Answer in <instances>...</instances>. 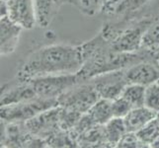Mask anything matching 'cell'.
<instances>
[{"label": "cell", "mask_w": 159, "mask_h": 148, "mask_svg": "<svg viewBox=\"0 0 159 148\" xmlns=\"http://www.w3.org/2000/svg\"><path fill=\"white\" fill-rule=\"evenodd\" d=\"M81 66L80 45L52 43L27 54L19 64L15 79L28 81L42 76L77 73Z\"/></svg>", "instance_id": "6da1fadb"}, {"label": "cell", "mask_w": 159, "mask_h": 148, "mask_svg": "<svg viewBox=\"0 0 159 148\" xmlns=\"http://www.w3.org/2000/svg\"><path fill=\"white\" fill-rule=\"evenodd\" d=\"M80 49L82 66L77 74L83 82L108 72L124 70L141 60L157 58L154 53L144 49L134 53L118 52L100 32L91 40L80 43Z\"/></svg>", "instance_id": "7a4b0ae2"}, {"label": "cell", "mask_w": 159, "mask_h": 148, "mask_svg": "<svg viewBox=\"0 0 159 148\" xmlns=\"http://www.w3.org/2000/svg\"><path fill=\"white\" fill-rule=\"evenodd\" d=\"M57 106V99L43 98H35L12 105L1 106V120L5 123L27 122L38 114Z\"/></svg>", "instance_id": "3957f363"}, {"label": "cell", "mask_w": 159, "mask_h": 148, "mask_svg": "<svg viewBox=\"0 0 159 148\" xmlns=\"http://www.w3.org/2000/svg\"><path fill=\"white\" fill-rule=\"evenodd\" d=\"M99 99L94 84L91 81H84L63 93L57 100L58 106L83 114L88 113Z\"/></svg>", "instance_id": "277c9868"}, {"label": "cell", "mask_w": 159, "mask_h": 148, "mask_svg": "<svg viewBox=\"0 0 159 148\" xmlns=\"http://www.w3.org/2000/svg\"><path fill=\"white\" fill-rule=\"evenodd\" d=\"M30 81L36 96L43 99H58L73 86L83 82L77 73L42 76Z\"/></svg>", "instance_id": "5b68a950"}, {"label": "cell", "mask_w": 159, "mask_h": 148, "mask_svg": "<svg viewBox=\"0 0 159 148\" xmlns=\"http://www.w3.org/2000/svg\"><path fill=\"white\" fill-rule=\"evenodd\" d=\"M89 81L94 84L100 98L107 99L110 101L122 96L124 89L129 84L125 79L124 70L108 72L97 76Z\"/></svg>", "instance_id": "8992f818"}, {"label": "cell", "mask_w": 159, "mask_h": 148, "mask_svg": "<svg viewBox=\"0 0 159 148\" xmlns=\"http://www.w3.org/2000/svg\"><path fill=\"white\" fill-rule=\"evenodd\" d=\"M7 17L23 30H32L38 25L35 0H8Z\"/></svg>", "instance_id": "52a82bcc"}, {"label": "cell", "mask_w": 159, "mask_h": 148, "mask_svg": "<svg viewBox=\"0 0 159 148\" xmlns=\"http://www.w3.org/2000/svg\"><path fill=\"white\" fill-rule=\"evenodd\" d=\"M125 79L129 83L148 86L159 80V62L157 58L141 60L124 69Z\"/></svg>", "instance_id": "ba28073f"}, {"label": "cell", "mask_w": 159, "mask_h": 148, "mask_svg": "<svg viewBox=\"0 0 159 148\" xmlns=\"http://www.w3.org/2000/svg\"><path fill=\"white\" fill-rule=\"evenodd\" d=\"M38 98L33 88L31 81L14 80L5 84L1 88V106L12 105V104L24 102Z\"/></svg>", "instance_id": "9c48e42d"}, {"label": "cell", "mask_w": 159, "mask_h": 148, "mask_svg": "<svg viewBox=\"0 0 159 148\" xmlns=\"http://www.w3.org/2000/svg\"><path fill=\"white\" fill-rule=\"evenodd\" d=\"M22 29L8 17L0 20V53L1 56L12 54L19 45Z\"/></svg>", "instance_id": "30bf717a"}, {"label": "cell", "mask_w": 159, "mask_h": 148, "mask_svg": "<svg viewBox=\"0 0 159 148\" xmlns=\"http://www.w3.org/2000/svg\"><path fill=\"white\" fill-rule=\"evenodd\" d=\"M157 114V113L145 106L133 108L130 112L124 118L128 131L136 132L152 119H154Z\"/></svg>", "instance_id": "8fae6325"}, {"label": "cell", "mask_w": 159, "mask_h": 148, "mask_svg": "<svg viewBox=\"0 0 159 148\" xmlns=\"http://www.w3.org/2000/svg\"><path fill=\"white\" fill-rule=\"evenodd\" d=\"M104 131L109 147H117L120 140L128 132V129L124 119L113 118L104 125Z\"/></svg>", "instance_id": "7c38bea8"}, {"label": "cell", "mask_w": 159, "mask_h": 148, "mask_svg": "<svg viewBox=\"0 0 159 148\" xmlns=\"http://www.w3.org/2000/svg\"><path fill=\"white\" fill-rule=\"evenodd\" d=\"M157 56L159 52V11L154 16L142 38V48Z\"/></svg>", "instance_id": "4fadbf2b"}, {"label": "cell", "mask_w": 159, "mask_h": 148, "mask_svg": "<svg viewBox=\"0 0 159 148\" xmlns=\"http://www.w3.org/2000/svg\"><path fill=\"white\" fill-rule=\"evenodd\" d=\"M89 116L96 124L105 125L114 118L112 111V101L100 98L89 110Z\"/></svg>", "instance_id": "5bb4252c"}, {"label": "cell", "mask_w": 159, "mask_h": 148, "mask_svg": "<svg viewBox=\"0 0 159 148\" xmlns=\"http://www.w3.org/2000/svg\"><path fill=\"white\" fill-rule=\"evenodd\" d=\"M135 133L145 147H152L159 139V120L157 117Z\"/></svg>", "instance_id": "9a60e30c"}, {"label": "cell", "mask_w": 159, "mask_h": 148, "mask_svg": "<svg viewBox=\"0 0 159 148\" xmlns=\"http://www.w3.org/2000/svg\"><path fill=\"white\" fill-rule=\"evenodd\" d=\"M122 97L128 100L133 108L144 106L145 86L129 83L124 89Z\"/></svg>", "instance_id": "2e32d148"}, {"label": "cell", "mask_w": 159, "mask_h": 148, "mask_svg": "<svg viewBox=\"0 0 159 148\" xmlns=\"http://www.w3.org/2000/svg\"><path fill=\"white\" fill-rule=\"evenodd\" d=\"M144 106L159 113V80L145 87Z\"/></svg>", "instance_id": "e0dca14e"}, {"label": "cell", "mask_w": 159, "mask_h": 148, "mask_svg": "<svg viewBox=\"0 0 159 148\" xmlns=\"http://www.w3.org/2000/svg\"><path fill=\"white\" fill-rule=\"evenodd\" d=\"M68 3L73 4L82 14L86 16H94L100 12L99 0H69Z\"/></svg>", "instance_id": "ac0fdd59"}, {"label": "cell", "mask_w": 159, "mask_h": 148, "mask_svg": "<svg viewBox=\"0 0 159 148\" xmlns=\"http://www.w3.org/2000/svg\"><path fill=\"white\" fill-rule=\"evenodd\" d=\"M133 109L130 103L125 100L124 97H119L112 101V111L114 118H122L124 119Z\"/></svg>", "instance_id": "d6986e66"}, {"label": "cell", "mask_w": 159, "mask_h": 148, "mask_svg": "<svg viewBox=\"0 0 159 148\" xmlns=\"http://www.w3.org/2000/svg\"><path fill=\"white\" fill-rule=\"evenodd\" d=\"M117 147L141 148V147H145V146L140 141V139L139 138V136L136 135L135 132H130V131H128V132L123 136V138L120 140Z\"/></svg>", "instance_id": "ffe728a7"}, {"label": "cell", "mask_w": 159, "mask_h": 148, "mask_svg": "<svg viewBox=\"0 0 159 148\" xmlns=\"http://www.w3.org/2000/svg\"><path fill=\"white\" fill-rule=\"evenodd\" d=\"M156 57H157V61L159 62V54H157V56H156Z\"/></svg>", "instance_id": "44dd1931"}, {"label": "cell", "mask_w": 159, "mask_h": 148, "mask_svg": "<svg viewBox=\"0 0 159 148\" xmlns=\"http://www.w3.org/2000/svg\"><path fill=\"white\" fill-rule=\"evenodd\" d=\"M0 1H5V2H7L8 0H0Z\"/></svg>", "instance_id": "7402d4cb"}, {"label": "cell", "mask_w": 159, "mask_h": 148, "mask_svg": "<svg viewBox=\"0 0 159 148\" xmlns=\"http://www.w3.org/2000/svg\"><path fill=\"white\" fill-rule=\"evenodd\" d=\"M157 119H158V120H159V113H158V114H157Z\"/></svg>", "instance_id": "603a6c76"}, {"label": "cell", "mask_w": 159, "mask_h": 148, "mask_svg": "<svg viewBox=\"0 0 159 148\" xmlns=\"http://www.w3.org/2000/svg\"><path fill=\"white\" fill-rule=\"evenodd\" d=\"M157 54H159V52H158V53H157Z\"/></svg>", "instance_id": "cb8c5ba5"}]
</instances>
